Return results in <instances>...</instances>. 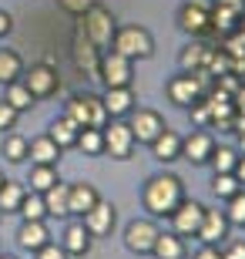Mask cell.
Instances as JSON below:
<instances>
[{
  "mask_svg": "<svg viewBox=\"0 0 245 259\" xmlns=\"http://www.w3.org/2000/svg\"><path fill=\"white\" fill-rule=\"evenodd\" d=\"M185 199V189H181V179L171 172H161V175H151L144 182V192L141 202L151 215H171L178 209V202Z\"/></svg>",
  "mask_w": 245,
  "mask_h": 259,
  "instance_id": "1",
  "label": "cell"
},
{
  "mask_svg": "<svg viewBox=\"0 0 245 259\" xmlns=\"http://www.w3.org/2000/svg\"><path fill=\"white\" fill-rule=\"evenodd\" d=\"M77 24L84 27V34L91 37V44H94L97 51H111V40H114V30H118V24H114V14L108 7H101V4H91V7L77 17Z\"/></svg>",
  "mask_w": 245,
  "mask_h": 259,
  "instance_id": "2",
  "label": "cell"
},
{
  "mask_svg": "<svg viewBox=\"0 0 245 259\" xmlns=\"http://www.w3.org/2000/svg\"><path fill=\"white\" fill-rule=\"evenodd\" d=\"M111 51H118V54H124V58H131V61H144L155 54V37L144 27H138V24H128V27L114 30Z\"/></svg>",
  "mask_w": 245,
  "mask_h": 259,
  "instance_id": "3",
  "label": "cell"
},
{
  "mask_svg": "<svg viewBox=\"0 0 245 259\" xmlns=\"http://www.w3.org/2000/svg\"><path fill=\"white\" fill-rule=\"evenodd\" d=\"M64 115L74 121L77 128H104L111 118H108V111H104V101L97 95H74L71 101H67Z\"/></svg>",
  "mask_w": 245,
  "mask_h": 259,
  "instance_id": "4",
  "label": "cell"
},
{
  "mask_svg": "<svg viewBox=\"0 0 245 259\" xmlns=\"http://www.w3.org/2000/svg\"><path fill=\"white\" fill-rule=\"evenodd\" d=\"M24 84H27V91L37 101H44V98H54L57 91H61V74H57V67L47 64V61H40V64H30V71H24V77H20Z\"/></svg>",
  "mask_w": 245,
  "mask_h": 259,
  "instance_id": "5",
  "label": "cell"
},
{
  "mask_svg": "<svg viewBox=\"0 0 245 259\" xmlns=\"http://www.w3.org/2000/svg\"><path fill=\"white\" fill-rule=\"evenodd\" d=\"M131 58H124L118 51H104L101 54V71H97V81L104 88H131Z\"/></svg>",
  "mask_w": 245,
  "mask_h": 259,
  "instance_id": "6",
  "label": "cell"
},
{
  "mask_svg": "<svg viewBox=\"0 0 245 259\" xmlns=\"http://www.w3.org/2000/svg\"><path fill=\"white\" fill-rule=\"evenodd\" d=\"M71 61H74V67L81 71V74L94 77L97 81V71H101V51L91 44V37L84 34V27L77 24L74 27V40H71Z\"/></svg>",
  "mask_w": 245,
  "mask_h": 259,
  "instance_id": "7",
  "label": "cell"
},
{
  "mask_svg": "<svg viewBox=\"0 0 245 259\" xmlns=\"http://www.w3.org/2000/svg\"><path fill=\"white\" fill-rule=\"evenodd\" d=\"M178 27L191 37H205L212 30V0H188L178 10Z\"/></svg>",
  "mask_w": 245,
  "mask_h": 259,
  "instance_id": "8",
  "label": "cell"
},
{
  "mask_svg": "<svg viewBox=\"0 0 245 259\" xmlns=\"http://www.w3.org/2000/svg\"><path fill=\"white\" fill-rule=\"evenodd\" d=\"M104 132V155H111V158H131L134 152V135H131V125L128 121H108V125L101 128Z\"/></svg>",
  "mask_w": 245,
  "mask_h": 259,
  "instance_id": "9",
  "label": "cell"
},
{
  "mask_svg": "<svg viewBox=\"0 0 245 259\" xmlns=\"http://www.w3.org/2000/svg\"><path fill=\"white\" fill-rule=\"evenodd\" d=\"M158 232L161 229L151 219H134V222L124 226V246H128V252H134V256H151Z\"/></svg>",
  "mask_w": 245,
  "mask_h": 259,
  "instance_id": "10",
  "label": "cell"
},
{
  "mask_svg": "<svg viewBox=\"0 0 245 259\" xmlns=\"http://www.w3.org/2000/svg\"><path fill=\"white\" fill-rule=\"evenodd\" d=\"M128 125H131L134 142L151 145L161 132H165V118H161L158 111H155V108H138V111L131 108V121H128Z\"/></svg>",
  "mask_w": 245,
  "mask_h": 259,
  "instance_id": "11",
  "label": "cell"
},
{
  "mask_svg": "<svg viewBox=\"0 0 245 259\" xmlns=\"http://www.w3.org/2000/svg\"><path fill=\"white\" fill-rule=\"evenodd\" d=\"M202 219H205V205L191 202V199H181L178 209L171 212V229L178 232V236H198Z\"/></svg>",
  "mask_w": 245,
  "mask_h": 259,
  "instance_id": "12",
  "label": "cell"
},
{
  "mask_svg": "<svg viewBox=\"0 0 245 259\" xmlns=\"http://www.w3.org/2000/svg\"><path fill=\"white\" fill-rule=\"evenodd\" d=\"M81 222H84V229L91 232V239H101V236H111L114 232V222H118V212H114L111 202H97L94 209H87L84 215H81Z\"/></svg>",
  "mask_w": 245,
  "mask_h": 259,
  "instance_id": "13",
  "label": "cell"
},
{
  "mask_svg": "<svg viewBox=\"0 0 245 259\" xmlns=\"http://www.w3.org/2000/svg\"><path fill=\"white\" fill-rule=\"evenodd\" d=\"M228 215L225 209H205V219H202V226H198V236L195 239H202V246H222L228 236Z\"/></svg>",
  "mask_w": 245,
  "mask_h": 259,
  "instance_id": "14",
  "label": "cell"
},
{
  "mask_svg": "<svg viewBox=\"0 0 245 259\" xmlns=\"http://www.w3.org/2000/svg\"><path fill=\"white\" fill-rule=\"evenodd\" d=\"M97 202H101V195H97V189L91 182H74L67 185V215H84L87 209H94Z\"/></svg>",
  "mask_w": 245,
  "mask_h": 259,
  "instance_id": "15",
  "label": "cell"
},
{
  "mask_svg": "<svg viewBox=\"0 0 245 259\" xmlns=\"http://www.w3.org/2000/svg\"><path fill=\"white\" fill-rule=\"evenodd\" d=\"M215 152V138L208 132H191L188 138H181V158H188L191 165H205Z\"/></svg>",
  "mask_w": 245,
  "mask_h": 259,
  "instance_id": "16",
  "label": "cell"
},
{
  "mask_svg": "<svg viewBox=\"0 0 245 259\" xmlns=\"http://www.w3.org/2000/svg\"><path fill=\"white\" fill-rule=\"evenodd\" d=\"M61 155H64V148H61L51 135H37V138H30V142H27V158L34 165H57V162H61Z\"/></svg>",
  "mask_w": 245,
  "mask_h": 259,
  "instance_id": "17",
  "label": "cell"
},
{
  "mask_svg": "<svg viewBox=\"0 0 245 259\" xmlns=\"http://www.w3.org/2000/svg\"><path fill=\"white\" fill-rule=\"evenodd\" d=\"M44 242H51V232H47V226H44V219H37V222L24 219L20 222V229H17V246L20 249L37 252Z\"/></svg>",
  "mask_w": 245,
  "mask_h": 259,
  "instance_id": "18",
  "label": "cell"
},
{
  "mask_svg": "<svg viewBox=\"0 0 245 259\" xmlns=\"http://www.w3.org/2000/svg\"><path fill=\"white\" fill-rule=\"evenodd\" d=\"M104 111H108V118H124L131 115L134 108V91L131 88H104Z\"/></svg>",
  "mask_w": 245,
  "mask_h": 259,
  "instance_id": "19",
  "label": "cell"
},
{
  "mask_svg": "<svg viewBox=\"0 0 245 259\" xmlns=\"http://www.w3.org/2000/svg\"><path fill=\"white\" fill-rule=\"evenodd\" d=\"M61 246L67 249V256H84L87 249H91V232L84 229V222H67L64 236H61Z\"/></svg>",
  "mask_w": 245,
  "mask_h": 259,
  "instance_id": "20",
  "label": "cell"
},
{
  "mask_svg": "<svg viewBox=\"0 0 245 259\" xmlns=\"http://www.w3.org/2000/svg\"><path fill=\"white\" fill-rule=\"evenodd\" d=\"M151 155H155L158 162H175V158H181V135L165 128V132L151 142Z\"/></svg>",
  "mask_w": 245,
  "mask_h": 259,
  "instance_id": "21",
  "label": "cell"
},
{
  "mask_svg": "<svg viewBox=\"0 0 245 259\" xmlns=\"http://www.w3.org/2000/svg\"><path fill=\"white\" fill-rule=\"evenodd\" d=\"M185 236L178 232H158V239H155V249L151 256L155 259H185Z\"/></svg>",
  "mask_w": 245,
  "mask_h": 259,
  "instance_id": "22",
  "label": "cell"
},
{
  "mask_svg": "<svg viewBox=\"0 0 245 259\" xmlns=\"http://www.w3.org/2000/svg\"><path fill=\"white\" fill-rule=\"evenodd\" d=\"M238 20H242L238 10H232L228 4H222V0H212V30H218V34L225 37V34L238 30Z\"/></svg>",
  "mask_w": 245,
  "mask_h": 259,
  "instance_id": "23",
  "label": "cell"
},
{
  "mask_svg": "<svg viewBox=\"0 0 245 259\" xmlns=\"http://www.w3.org/2000/svg\"><path fill=\"white\" fill-rule=\"evenodd\" d=\"M20 77H24V58L10 48H0V84L20 81Z\"/></svg>",
  "mask_w": 245,
  "mask_h": 259,
  "instance_id": "24",
  "label": "cell"
},
{
  "mask_svg": "<svg viewBox=\"0 0 245 259\" xmlns=\"http://www.w3.org/2000/svg\"><path fill=\"white\" fill-rule=\"evenodd\" d=\"M7 91H4V101H7L14 111H30V108L37 105V98L27 91V84L24 81H10V84H4Z\"/></svg>",
  "mask_w": 245,
  "mask_h": 259,
  "instance_id": "25",
  "label": "cell"
},
{
  "mask_svg": "<svg viewBox=\"0 0 245 259\" xmlns=\"http://www.w3.org/2000/svg\"><path fill=\"white\" fill-rule=\"evenodd\" d=\"M77 132H81V128H77L67 115H61V118H54V125H51L47 135L67 152V148H74V145H77Z\"/></svg>",
  "mask_w": 245,
  "mask_h": 259,
  "instance_id": "26",
  "label": "cell"
},
{
  "mask_svg": "<svg viewBox=\"0 0 245 259\" xmlns=\"http://www.w3.org/2000/svg\"><path fill=\"white\" fill-rule=\"evenodd\" d=\"M44 205H47V215H57V219H67V182L57 179L44 192Z\"/></svg>",
  "mask_w": 245,
  "mask_h": 259,
  "instance_id": "27",
  "label": "cell"
},
{
  "mask_svg": "<svg viewBox=\"0 0 245 259\" xmlns=\"http://www.w3.org/2000/svg\"><path fill=\"white\" fill-rule=\"evenodd\" d=\"M74 148H81V152L91 155V158L104 155V132H101V128H81V132H77V145H74Z\"/></svg>",
  "mask_w": 245,
  "mask_h": 259,
  "instance_id": "28",
  "label": "cell"
},
{
  "mask_svg": "<svg viewBox=\"0 0 245 259\" xmlns=\"http://www.w3.org/2000/svg\"><path fill=\"white\" fill-rule=\"evenodd\" d=\"M205 54H208V44H202V40H191L188 48H181L178 67H181V71H198V67H205Z\"/></svg>",
  "mask_w": 245,
  "mask_h": 259,
  "instance_id": "29",
  "label": "cell"
},
{
  "mask_svg": "<svg viewBox=\"0 0 245 259\" xmlns=\"http://www.w3.org/2000/svg\"><path fill=\"white\" fill-rule=\"evenodd\" d=\"M24 195H27V189H24L20 182L4 179V185H0V212H17L20 202H24Z\"/></svg>",
  "mask_w": 245,
  "mask_h": 259,
  "instance_id": "30",
  "label": "cell"
},
{
  "mask_svg": "<svg viewBox=\"0 0 245 259\" xmlns=\"http://www.w3.org/2000/svg\"><path fill=\"white\" fill-rule=\"evenodd\" d=\"M30 192H47L51 185L57 182V165H34V168H30Z\"/></svg>",
  "mask_w": 245,
  "mask_h": 259,
  "instance_id": "31",
  "label": "cell"
},
{
  "mask_svg": "<svg viewBox=\"0 0 245 259\" xmlns=\"http://www.w3.org/2000/svg\"><path fill=\"white\" fill-rule=\"evenodd\" d=\"M17 212H20V219H30V222L47 219V205H44V195H40V192H27Z\"/></svg>",
  "mask_w": 245,
  "mask_h": 259,
  "instance_id": "32",
  "label": "cell"
},
{
  "mask_svg": "<svg viewBox=\"0 0 245 259\" xmlns=\"http://www.w3.org/2000/svg\"><path fill=\"white\" fill-rule=\"evenodd\" d=\"M238 189H242V182L232 172H215V179H212V195L215 199H232Z\"/></svg>",
  "mask_w": 245,
  "mask_h": 259,
  "instance_id": "33",
  "label": "cell"
},
{
  "mask_svg": "<svg viewBox=\"0 0 245 259\" xmlns=\"http://www.w3.org/2000/svg\"><path fill=\"white\" fill-rule=\"evenodd\" d=\"M0 152H4V158H7L10 165H20L27 158V138H24V135H7Z\"/></svg>",
  "mask_w": 245,
  "mask_h": 259,
  "instance_id": "34",
  "label": "cell"
},
{
  "mask_svg": "<svg viewBox=\"0 0 245 259\" xmlns=\"http://www.w3.org/2000/svg\"><path fill=\"white\" fill-rule=\"evenodd\" d=\"M225 202H228V209H225L228 222H232V226H245V189H238V192Z\"/></svg>",
  "mask_w": 245,
  "mask_h": 259,
  "instance_id": "35",
  "label": "cell"
},
{
  "mask_svg": "<svg viewBox=\"0 0 245 259\" xmlns=\"http://www.w3.org/2000/svg\"><path fill=\"white\" fill-rule=\"evenodd\" d=\"M208 162H212V168H215V172H232V168H235V162H238V152H232V148H215Z\"/></svg>",
  "mask_w": 245,
  "mask_h": 259,
  "instance_id": "36",
  "label": "cell"
},
{
  "mask_svg": "<svg viewBox=\"0 0 245 259\" xmlns=\"http://www.w3.org/2000/svg\"><path fill=\"white\" fill-rule=\"evenodd\" d=\"M228 58H245V34L242 30H232L225 34V48H222Z\"/></svg>",
  "mask_w": 245,
  "mask_h": 259,
  "instance_id": "37",
  "label": "cell"
},
{
  "mask_svg": "<svg viewBox=\"0 0 245 259\" xmlns=\"http://www.w3.org/2000/svg\"><path fill=\"white\" fill-rule=\"evenodd\" d=\"M34 259H67V249L57 246V242H44V246L34 252Z\"/></svg>",
  "mask_w": 245,
  "mask_h": 259,
  "instance_id": "38",
  "label": "cell"
},
{
  "mask_svg": "<svg viewBox=\"0 0 245 259\" xmlns=\"http://www.w3.org/2000/svg\"><path fill=\"white\" fill-rule=\"evenodd\" d=\"M17 115L20 111H14L7 101H0V132H10V128L17 125Z\"/></svg>",
  "mask_w": 245,
  "mask_h": 259,
  "instance_id": "39",
  "label": "cell"
},
{
  "mask_svg": "<svg viewBox=\"0 0 245 259\" xmlns=\"http://www.w3.org/2000/svg\"><path fill=\"white\" fill-rule=\"evenodd\" d=\"M57 4H61V7L67 10V14H74V17H81V14H84V10L91 7L94 0H57Z\"/></svg>",
  "mask_w": 245,
  "mask_h": 259,
  "instance_id": "40",
  "label": "cell"
},
{
  "mask_svg": "<svg viewBox=\"0 0 245 259\" xmlns=\"http://www.w3.org/2000/svg\"><path fill=\"white\" fill-rule=\"evenodd\" d=\"M222 259H245V242H242V239L228 242L225 249H222Z\"/></svg>",
  "mask_w": 245,
  "mask_h": 259,
  "instance_id": "41",
  "label": "cell"
},
{
  "mask_svg": "<svg viewBox=\"0 0 245 259\" xmlns=\"http://www.w3.org/2000/svg\"><path fill=\"white\" fill-rule=\"evenodd\" d=\"M232 105H235V115H245V84H238L232 91Z\"/></svg>",
  "mask_w": 245,
  "mask_h": 259,
  "instance_id": "42",
  "label": "cell"
},
{
  "mask_svg": "<svg viewBox=\"0 0 245 259\" xmlns=\"http://www.w3.org/2000/svg\"><path fill=\"white\" fill-rule=\"evenodd\" d=\"M195 259H222V249H218V246H202V249L195 252Z\"/></svg>",
  "mask_w": 245,
  "mask_h": 259,
  "instance_id": "43",
  "label": "cell"
},
{
  "mask_svg": "<svg viewBox=\"0 0 245 259\" xmlns=\"http://www.w3.org/2000/svg\"><path fill=\"white\" fill-rule=\"evenodd\" d=\"M10 30H14V17H10L7 10H0V37H7Z\"/></svg>",
  "mask_w": 245,
  "mask_h": 259,
  "instance_id": "44",
  "label": "cell"
},
{
  "mask_svg": "<svg viewBox=\"0 0 245 259\" xmlns=\"http://www.w3.org/2000/svg\"><path fill=\"white\" fill-rule=\"evenodd\" d=\"M232 175H235L238 182L245 185V155H238V162H235V168H232Z\"/></svg>",
  "mask_w": 245,
  "mask_h": 259,
  "instance_id": "45",
  "label": "cell"
},
{
  "mask_svg": "<svg viewBox=\"0 0 245 259\" xmlns=\"http://www.w3.org/2000/svg\"><path fill=\"white\" fill-rule=\"evenodd\" d=\"M232 74L245 77V58H232Z\"/></svg>",
  "mask_w": 245,
  "mask_h": 259,
  "instance_id": "46",
  "label": "cell"
},
{
  "mask_svg": "<svg viewBox=\"0 0 245 259\" xmlns=\"http://www.w3.org/2000/svg\"><path fill=\"white\" fill-rule=\"evenodd\" d=\"M222 4H228V7L238 10V14H245V0H222Z\"/></svg>",
  "mask_w": 245,
  "mask_h": 259,
  "instance_id": "47",
  "label": "cell"
},
{
  "mask_svg": "<svg viewBox=\"0 0 245 259\" xmlns=\"http://www.w3.org/2000/svg\"><path fill=\"white\" fill-rule=\"evenodd\" d=\"M238 155H245V132H238Z\"/></svg>",
  "mask_w": 245,
  "mask_h": 259,
  "instance_id": "48",
  "label": "cell"
},
{
  "mask_svg": "<svg viewBox=\"0 0 245 259\" xmlns=\"http://www.w3.org/2000/svg\"><path fill=\"white\" fill-rule=\"evenodd\" d=\"M238 30H242V34H245V14H242V20H238Z\"/></svg>",
  "mask_w": 245,
  "mask_h": 259,
  "instance_id": "49",
  "label": "cell"
},
{
  "mask_svg": "<svg viewBox=\"0 0 245 259\" xmlns=\"http://www.w3.org/2000/svg\"><path fill=\"white\" fill-rule=\"evenodd\" d=\"M0 259H17V256H7V252H4V256H0Z\"/></svg>",
  "mask_w": 245,
  "mask_h": 259,
  "instance_id": "50",
  "label": "cell"
},
{
  "mask_svg": "<svg viewBox=\"0 0 245 259\" xmlns=\"http://www.w3.org/2000/svg\"><path fill=\"white\" fill-rule=\"evenodd\" d=\"M0 185H4V172H0Z\"/></svg>",
  "mask_w": 245,
  "mask_h": 259,
  "instance_id": "51",
  "label": "cell"
}]
</instances>
